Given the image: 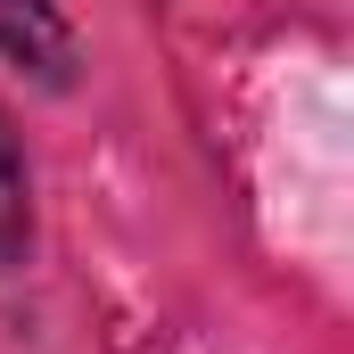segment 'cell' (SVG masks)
I'll use <instances>...</instances> for the list:
<instances>
[{"instance_id": "1", "label": "cell", "mask_w": 354, "mask_h": 354, "mask_svg": "<svg viewBox=\"0 0 354 354\" xmlns=\"http://www.w3.org/2000/svg\"><path fill=\"white\" fill-rule=\"evenodd\" d=\"M0 66H17L33 91L83 83V33L58 0H0Z\"/></svg>"}, {"instance_id": "2", "label": "cell", "mask_w": 354, "mask_h": 354, "mask_svg": "<svg viewBox=\"0 0 354 354\" xmlns=\"http://www.w3.org/2000/svg\"><path fill=\"white\" fill-rule=\"evenodd\" d=\"M33 264V174H25V149H17V124L0 107V272Z\"/></svg>"}]
</instances>
